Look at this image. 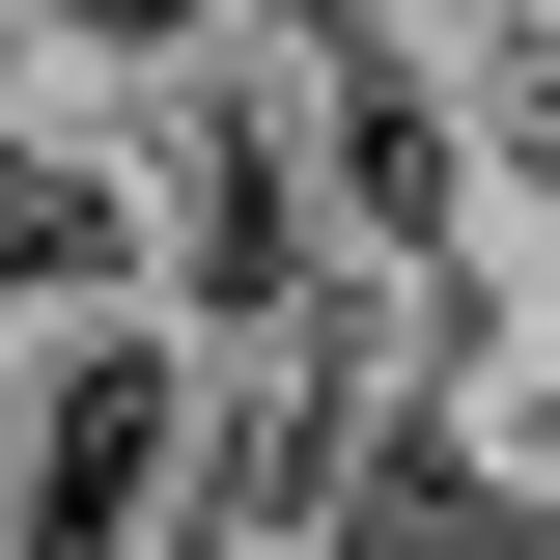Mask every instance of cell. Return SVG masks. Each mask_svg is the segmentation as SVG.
Segmentation results:
<instances>
[{"mask_svg": "<svg viewBox=\"0 0 560 560\" xmlns=\"http://www.w3.org/2000/svg\"><path fill=\"white\" fill-rule=\"evenodd\" d=\"M168 308V224H140V140L113 113H0V364Z\"/></svg>", "mask_w": 560, "mask_h": 560, "instance_id": "7a4b0ae2", "label": "cell"}, {"mask_svg": "<svg viewBox=\"0 0 560 560\" xmlns=\"http://www.w3.org/2000/svg\"><path fill=\"white\" fill-rule=\"evenodd\" d=\"M113 140H140V224H168V337L253 364V337H337L364 253H337V168H308V0H197L113 57Z\"/></svg>", "mask_w": 560, "mask_h": 560, "instance_id": "6da1fadb", "label": "cell"}, {"mask_svg": "<svg viewBox=\"0 0 560 560\" xmlns=\"http://www.w3.org/2000/svg\"><path fill=\"white\" fill-rule=\"evenodd\" d=\"M477 477H533V504H560V253H533V337H504V393H477Z\"/></svg>", "mask_w": 560, "mask_h": 560, "instance_id": "3957f363", "label": "cell"}]
</instances>
